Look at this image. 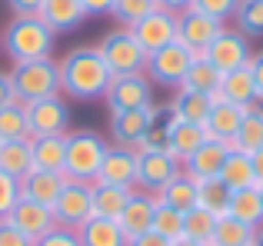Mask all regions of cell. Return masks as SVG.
Masks as SVG:
<instances>
[{"label": "cell", "instance_id": "6da1fadb", "mask_svg": "<svg viewBox=\"0 0 263 246\" xmlns=\"http://www.w3.org/2000/svg\"><path fill=\"white\" fill-rule=\"evenodd\" d=\"M57 67H60V93L73 100H100L114 80L107 60L100 57L97 47H73L57 60Z\"/></svg>", "mask_w": 263, "mask_h": 246}, {"label": "cell", "instance_id": "7a4b0ae2", "mask_svg": "<svg viewBox=\"0 0 263 246\" xmlns=\"http://www.w3.org/2000/svg\"><path fill=\"white\" fill-rule=\"evenodd\" d=\"M53 44H57V33L40 17H10L7 30L0 33V50H4L13 64L50 57Z\"/></svg>", "mask_w": 263, "mask_h": 246}, {"label": "cell", "instance_id": "3957f363", "mask_svg": "<svg viewBox=\"0 0 263 246\" xmlns=\"http://www.w3.org/2000/svg\"><path fill=\"white\" fill-rule=\"evenodd\" d=\"M7 73H10V84H13V97L20 104H33V100L57 97L60 93V67L53 57L13 64Z\"/></svg>", "mask_w": 263, "mask_h": 246}, {"label": "cell", "instance_id": "277c9868", "mask_svg": "<svg viewBox=\"0 0 263 246\" xmlns=\"http://www.w3.org/2000/svg\"><path fill=\"white\" fill-rule=\"evenodd\" d=\"M107 147L110 143L97 130H70L67 133V150H64V176L93 183L97 173H100Z\"/></svg>", "mask_w": 263, "mask_h": 246}, {"label": "cell", "instance_id": "5b68a950", "mask_svg": "<svg viewBox=\"0 0 263 246\" xmlns=\"http://www.w3.org/2000/svg\"><path fill=\"white\" fill-rule=\"evenodd\" d=\"M97 50L107 60L114 77L117 73H140L143 67H147V50L137 44L130 27H114V30H107L100 37V44H97Z\"/></svg>", "mask_w": 263, "mask_h": 246}, {"label": "cell", "instance_id": "8992f818", "mask_svg": "<svg viewBox=\"0 0 263 246\" xmlns=\"http://www.w3.org/2000/svg\"><path fill=\"white\" fill-rule=\"evenodd\" d=\"M53 223L64 230H80L93 216V183L90 180H64V190L53 200Z\"/></svg>", "mask_w": 263, "mask_h": 246}, {"label": "cell", "instance_id": "52a82bcc", "mask_svg": "<svg viewBox=\"0 0 263 246\" xmlns=\"http://www.w3.org/2000/svg\"><path fill=\"white\" fill-rule=\"evenodd\" d=\"M193 60H197V53H193L186 44L174 40V44L147 53V67H143V73L150 77V84L174 87V90H177V87L183 84V77H186V70H190Z\"/></svg>", "mask_w": 263, "mask_h": 246}, {"label": "cell", "instance_id": "ba28073f", "mask_svg": "<svg viewBox=\"0 0 263 246\" xmlns=\"http://www.w3.org/2000/svg\"><path fill=\"white\" fill-rule=\"evenodd\" d=\"M103 104H107L110 113L120 110H140V107L154 104V84H150L147 73H117L110 80L107 93H103Z\"/></svg>", "mask_w": 263, "mask_h": 246}, {"label": "cell", "instance_id": "9c48e42d", "mask_svg": "<svg viewBox=\"0 0 263 246\" xmlns=\"http://www.w3.org/2000/svg\"><path fill=\"white\" fill-rule=\"evenodd\" d=\"M200 57L210 60L220 73H227V70H237V67H247V64H250L253 47H250V37H243L237 27H223V30L217 33V40H213V44L206 47Z\"/></svg>", "mask_w": 263, "mask_h": 246}, {"label": "cell", "instance_id": "30bf717a", "mask_svg": "<svg viewBox=\"0 0 263 246\" xmlns=\"http://www.w3.org/2000/svg\"><path fill=\"white\" fill-rule=\"evenodd\" d=\"M27 123L30 136H64L70 133V104L64 97H44L27 104Z\"/></svg>", "mask_w": 263, "mask_h": 246}, {"label": "cell", "instance_id": "8fae6325", "mask_svg": "<svg viewBox=\"0 0 263 246\" xmlns=\"http://www.w3.org/2000/svg\"><path fill=\"white\" fill-rule=\"evenodd\" d=\"M183 170V163L177 156H170L167 150H154V153H137V190L143 193H160L170 180Z\"/></svg>", "mask_w": 263, "mask_h": 246}, {"label": "cell", "instance_id": "7c38bea8", "mask_svg": "<svg viewBox=\"0 0 263 246\" xmlns=\"http://www.w3.org/2000/svg\"><path fill=\"white\" fill-rule=\"evenodd\" d=\"M130 30H134L137 44H140L143 50L154 53V50H160V47H167V44H174V40H177V13L157 7V10H150L147 17L137 20Z\"/></svg>", "mask_w": 263, "mask_h": 246}, {"label": "cell", "instance_id": "4fadbf2b", "mask_svg": "<svg viewBox=\"0 0 263 246\" xmlns=\"http://www.w3.org/2000/svg\"><path fill=\"white\" fill-rule=\"evenodd\" d=\"M223 30V20H213V17H206V13H200V10H183V13H177V40L180 44H186L193 53H203L206 47L217 40V33Z\"/></svg>", "mask_w": 263, "mask_h": 246}, {"label": "cell", "instance_id": "5bb4252c", "mask_svg": "<svg viewBox=\"0 0 263 246\" xmlns=\"http://www.w3.org/2000/svg\"><path fill=\"white\" fill-rule=\"evenodd\" d=\"M93 183H117V187H134L137 183V150L134 147H107L100 163V173Z\"/></svg>", "mask_w": 263, "mask_h": 246}, {"label": "cell", "instance_id": "9a60e30c", "mask_svg": "<svg viewBox=\"0 0 263 246\" xmlns=\"http://www.w3.org/2000/svg\"><path fill=\"white\" fill-rule=\"evenodd\" d=\"M7 220H10L13 227L20 230V233H27L30 240H37V236L50 233V230L57 227V223H53V210H50V207H44V203L27 200V196H20V200L10 207Z\"/></svg>", "mask_w": 263, "mask_h": 246}, {"label": "cell", "instance_id": "2e32d148", "mask_svg": "<svg viewBox=\"0 0 263 246\" xmlns=\"http://www.w3.org/2000/svg\"><path fill=\"white\" fill-rule=\"evenodd\" d=\"M227 153H230V143L210 140V136H206V140L183 160V173H190L197 183L200 180H210V176H220V167H223Z\"/></svg>", "mask_w": 263, "mask_h": 246}, {"label": "cell", "instance_id": "e0dca14e", "mask_svg": "<svg viewBox=\"0 0 263 246\" xmlns=\"http://www.w3.org/2000/svg\"><path fill=\"white\" fill-rule=\"evenodd\" d=\"M150 120H154V104L140 107V110H120L110 113V136L117 147H137L140 136L147 133Z\"/></svg>", "mask_w": 263, "mask_h": 246}, {"label": "cell", "instance_id": "ac0fdd59", "mask_svg": "<svg viewBox=\"0 0 263 246\" xmlns=\"http://www.w3.org/2000/svg\"><path fill=\"white\" fill-rule=\"evenodd\" d=\"M243 113H247V107H237V104H230V100H220L217 93H213L210 113H206V120H203L206 136H210V140L230 143L233 133H237V127H240V120H243Z\"/></svg>", "mask_w": 263, "mask_h": 246}, {"label": "cell", "instance_id": "d6986e66", "mask_svg": "<svg viewBox=\"0 0 263 246\" xmlns=\"http://www.w3.org/2000/svg\"><path fill=\"white\" fill-rule=\"evenodd\" d=\"M154 207H157V193L134 190L130 203L123 207V213L117 216L120 230L127 233V240H134V236H140V233H147V230H150V223H154Z\"/></svg>", "mask_w": 263, "mask_h": 246}, {"label": "cell", "instance_id": "ffe728a7", "mask_svg": "<svg viewBox=\"0 0 263 246\" xmlns=\"http://www.w3.org/2000/svg\"><path fill=\"white\" fill-rule=\"evenodd\" d=\"M37 17L44 20L53 33H73L87 20V13H84V4H80V0H44Z\"/></svg>", "mask_w": 263, "mask_h": 246}, {"label": "cell", "instance_id": "44dd1931", "mask_svg": "<svg viewBox=\"0 0 263 246\" xmlns=\"http://www.w3.org/2000/svg\"><path fill=\"white\" fill-rule=\"evenodd\" d=\"M220 100H230L237 107H253L257 104V84H253V73L250 67H237V70H227L220 77V90H217Z\"/></svg>", "mask_w": 263, "mask_h": 246}, {"label": "cell", "instance_id": "7402d4cb", "mask_svg": "<svg viewBox=\"0 0 263 246\" xmlns=\"http://www.w3.org/2000/svg\"><path fill=\"white\" fill-rule=\"evenodd\" d=\"M64 173H47V170H30V173L20 180V196L33 203H44V207H53L57 193L64 190Z\"/></svg>", "mask_w": 263, "mask_h": 246}, {"label": "cell", "instance_id": "603a6c76", "mask_svg": "<svg viewBox=\"0 0 263 246\" xmlns=\"http://www.w3.org/2000/svg\"><path fill=\"white\" fill-rule=\"evenodd\" d=\"M230 150H240V153H250V156L263 150V104L247 107L243 120H240L237 133L230 140Z\"/></svg>", "mask_w": 263, "mask_h": 246}, {"label": "cell", "instance_id": "cb8c5ba5", "mask_svg": "<svg viewBox=\"0 0 263 246\" xmlns=\"http://www.w3.org/2000/svg\"><path fill=\"white\" fill-rule=\"evenodd\" d=\"M77 236L80 246H127V233L120 230V223L107 220V216H90L77 230Z\"/></svg>", "mask_w": 263, "mask_h": 246}, {"label": "cell", "instance_id": "d4e9b609", "mask_svg": "<svg viewBox=\"0 0 263 246\" xmlns=\"http://www.w3.org/2000/svg\"><path fill=\"white\" fill-rule=\"evenodd\" d=\"M64 150H67V133L64 136H30L33 170L64 173Z\"/></svg>", "mask_w": 263, "mask_h": 246}, {"label": "cell", "instance_id": "484cf974", "mask_svg": "<svg viewBox=\"0 0 263 246\" xmlns=\"http://www.w3.org/2000/svg\"><path fill=\"white\" fill-rule=\"evenodd\" d=\"M137 187H117V183H93V216H107L117 220L123 207L130 203Z\"/></svg>", "mask_w": 263, "mask_h": 246}, {"label": "cell", "instance_id": "4316f807", "mask_svg": "<svg viewBox=\"0 0 263 246\" xmlns=\"http://www.w3.org/2000/svg\"><path fill=\"white\" fill-rule=\"evenodd\" d=\"M174 110L167 104H154V120H150L147 133L140 136L137 143V153H154V150H167V140H170V127H174Z\"/></svg>", "mask_w": 263, "mask_h": 246}, {"label": "cell", "instance_id": "83f0119b", "mask_svg": "<svg viewBox=\"0 0 263 246\" xmlns=\"http://www.w3.org/2000/svg\"><path fill=\"white\" fill-rule=\"evenodd\" d=\"M0 170L13 180H24L33 170V153H30V140H7L0 143Z\"/></svg>", "mask_w": 263, "mask_h": 246}, {"label": "cell", "instance_id": "f1b7e54d", "mask_svg": "<svg viewBox=\"0 0 263 246\" xmlns=\"http://www.w3.org/2000/svg\"><path fill=\"white\" fill-rule=\"evenodd\" d=\"M203 140H206V130L200 127V123L174 120V127H170V140H167V153H170V156H177V160L183 163L186 156H190Z\"/></svg>", "mask_w": 263, "mask_h": 246}, {"label": "cell", "instance_id": "f546056e", "mask_svg": "<svg viewBox=\"0 0 263 246\" xmlns=\"http://www.w3.org/2000/svg\"><path fill=\"white\" fill-rule=\"evenodd\" d=\"M220 180L230 190H243V187H257V173H253V156L240 153V150H230L220 167Z\"/></svg>", "mask_w": 263, "mask_h": 246}, {"label": "cell", "instance_id": "4dcf8cb0", "mask_svg": "<svg viewBox=\"0 0 263 246\" xmlns=\"http://www.w3.org/2000/svg\"><path fill=\"white\" fill-rule=\"evenodd\" d=\"M227 213L233 220L247 223V227H260L263 223V200H260V187H243L230 193V210Z\"/></svg>", "mask_w": 263, "mask_h": 246}, {"label": "cell", "instance_id": "1f68e13d", "mask_svg": "<svg viewBox=\"0 0 263 246\" xmlns=\"http://www.w3.org/2000/svg\"><path fill=\"white\" fill-rule=\"evenodd\" d=\"M220 77H223V73H220L210 60H203L197 53V60L190 64V70H186L183 84H180L177 90H190V93H206V97H213V93L220 90Z\"/></svg>", "mask_w": 263, "mask_h": 246}, {"label": "cell", "instance_id": "d6a6232c", "mask_svg": "<svg viewBox=\"0 0 263 246\" xmlns=\"http://www.w3.org/2000/svg\"><path fill=\"white\" fill-rule=\"evenodd\" d=\"M210 104H213V97H206V93H190V90H177L174 97H170V110H174V117L177 120H183V123H200L203 127V120H206V113H210Z\"/></svg>", "mask_w": 263, "mask_h": 246}, {"label": "cell", "instance_id": "836d02e7", "mask_svg": "<svg viewBox=\"0 0 263 246\" xmlns=\"http://www.w3.org/2000/svg\"><path fill=\"white\" fill-rule=\"evenodd\" d=\"M157 200L167 203V207H174V210H180V213H186V210L197 207V180H193L190 173H183V170H180L174 180H170L167 187L157 193Z\"/></svg>", "mask_w": 263, "mask_h": 246}, {"label": "cell", "instance_id": "e575fe53", "mask_svg": "<svg viewBox=\"0 0 263 246\" xmlns=\"http://www.w3.org/2000/svg\"><path fill=\"white\" fill-rule=\"evenodd\" d=\"M253 230L257 227H247V223L233 220L230 213H223L213 223V233H210V240H206V246H250Z\"/></svg>", "mask_w": 263, "mask_h": 246}, {"label": "cell", "instance_id": "d590c367", "mask_svg": "<svg viewBox=\"0 0 263 246\" xmlns=\"http://www.w3.org/2000/svg\"><path fill=\"white\" fill-rule=\"evenodd\" d=\"M230 193L233 190L227 187L220 176L200 180L197 183V207H203L206 213H213V216H223L227 210H230Z\"/></svg>", "mask_w": 263, "mask_h": 246}, {"label": "cell", "instance_id": "8d00e7d4", "mask_svg": "<svg viewBox=\"0 0 263 246\" xmlns=\"http://www.w3.org/2000/svg\"><path fill=\"white\" fill-rule=\"evenodd\" d=\"M7 140H30V123H27V104L10 100L0 107V143Z\"/></svg>", "mask_w": 263, "mask_h": 246}, {"label": "cell", "instance_id": "74e56055", "mask_svg": "<svg viewBox=\"0 0 263 246\" xmlns=\"http://www.w3.org/2000/svg\"><path fill=\"white\" fill-rule=\"evenodd\" d=\"M233 24L243 37H263V0H237Z\"/></svg>", "mask_w": 263, "mask_h": 246}, {"label": "cell", "instance_id": "f35d334b", "mask_svg": "<svg viewBox=\"0 0 263 246\" xmlns=\"http://www.w3.org/2000/svg\"><path fill=\"white\" fill-rule=\"evenodd\" d=\"M150 230H154V233H160V236H167V240H177V236H183V213L157 200V207H154V223H150Z\"/></svg>", "mask_w": 263, "mask_h": 246}, {"label": "cell", "instance_id": "ab89813d", "mask_svg": "<svg viewBox=\"0 0 263 246\" xmlns=\"http://www.w3.org/2000/svg\"><path fill=\"white\" fill-rule=\"evenodd\" d=\"M213 223H217L213 213H206L203 207H193V210L183 213V236H190V240H197V243H206L210 233H213Z\"/></svg>", "mask_w": 263, "mask_h": 246}, {"label": "cell", "instance_id": "60d3db41", "mask_svg": "<svg viewBox=\"0 0 263 246\" xmlns=\"http://www.w3.org/2000/svg\"><path fill=\"white\" fill-rule=\"evenodd\" d=\"M150 10H157V0H114V10L110 17L120 27H134L140 17H147Z\"/></svg>", "mask_w": 263, "mask_h": 246}, {"label": "cell", "instance_id": "b9f144b4", "mask_svg": "<svg viewBox=\"0 0 263 246\" xmlns=\"http://www.w3.org/2000/svg\"><path fill=\"white\" fill-rule=\"evenodd\" d=\"M193 10L206 13L213 20H230L237 10V0H193Z\"/></svg>", "mask_w": 263, "mask_h": 246}, {"label": "cell", "instance_id": "7bdbcfd3", "mask_svg": "<svg viewBox=\"0 0 263 246\" xmlns=\"http://www.w3.org/2000/svg\"><path fill=\"white\" fill-rule=\"evenodd\" d=\"M17 200H20V180H13V176H7L0 170V220L10 213V207Z\"/></svg>", "mask_w": 263, "mask_h": 246}, {"label": "cell", "instance_id": "ee69618b", "mask_svg": "<svg viewBox=\"0 0 263 246\" xmlns=\"http://www.w3.org/2000/svg\"><path fill=\"white\" fill-rule=\"evenodd\" d=\"M33 246H80V236H77V230L53 227L50 233L37 236V240H33Z\"/></svg>", "mask_w": 263, "mask_h": 246}, {"label": "cell", "instance_id": "f6af8a7d", "mask_svg": "<svg viewBox=\"0 0 263 246\" xmlns=\"http://www.w3.org/2000/svg\"><path fill=\"white\" fill-rule=\"evenodd\" d=\"M0 246H33V240L27 233H20V230L4 216V220H0Z\"/></svg>", "mask_w": 263, "mask_h": 246}, {"label": "cell", "instance_id": "bcb514c9", "mask_svg": "<svg viewBox=\"0 0 263 246\" xmlns=\"http://www.w3.org/2000/svg\"><path fill=\"white\" fill-rule=\"evenodd\" d=\"M40 4H44V0H7V10H10L13 17H37Z\"/></svg>", "mask_w": 263, "mask_h": 246}, {"label": "cell", "instance_id": "7dc6e473", "mask_svg": "<svg viewBox=\"0 0 263 246\" xmlns=\"http://www.w3.org/2000/svg\"><path fill=\"white\" fill-rule=\"evenodd\" d=\"M174 240H167V236H160V233H154V230H147V233H140V236H134V240H127V246H170Z\"/></svg>", "mask_w": 263, "mask_h": 246}, {"label": "cell", "instance_id": "c3c4849f", "mask_svg": "<svg viewBox=\"0 0 263 246\" xmlns=\"http://www.w3.org/2000/svg\"><path fill=\"white\" fill-rule=\"evenodd\" d=\"M80 4H84L87 17H107L114 10V0H80Z\"/></svg>", "mask_w": 263, "mask_h": 246}, {"label": "cell", "instance_id": "681fc988", "mask_svg": "<svg viewBox=\"0 0 263 246\" xmlns=\"http://www.w3.org/2000/svg\"><path fill=\"white\" fill-rule=\"evenodd\" d=\"M247 67H250V73H253V84H257V97H260V104H263V50H260V53H253Z\"/></svg>", "mask_w": 263, "mask_h": 246}, {"label": "cell", "instance_id": "f907efd6", "mask_svg": "<svg viewBox=\"0 0 263 246\" xmlns=\"http://www.w3.org/2000/svg\"><path fill=\"white\" fill-rule=\"evenodd\" d=\"M10 100H17L13 97V84H10V73L7 70H0V107H7Z\"/></svg>", "mask_w": 263, "mask_h": 246}, {"label": "cell", "instance_id": "816d5d0a", "mask_svg": "<svg viewBox=\"0 0 263 246\" xmlns=\"http://www.w3.org/2000/svg\"><path fill=\"white\" fill-rule=\"evenodd\" d=\"M157 7H163V10H170V13H183V10L193 7V0H157Z\"/></svg>", "mask_w": 263, "mask_h": 246}, {"label": "cell", "instance_id": "f5cc1de1", "mask_svg": "<svg viewBox=\"0 0 263 246\" xmlns=\"http://www.w3.org/2000/svg\"><path fill=\"white\" fill-rule=\"evenodd\" d=\"M253 173H257V183H263V150L253 153Z\"/></svg>", "mask_w": 263, "mask_h": 246}, {"label": "cell", "instance_id": "db71d44e", "mask_svg": "<svg viewBox=\"0 0 263 246\" xmlns=\"http://www.w3.org/2000/svg\"><path fill=\"white\" fill-rule=\"evenodd\" d=\"M170 246H206V243H197V240H190V236H177Z\"/></svg>", "mask_w": 263, "mask_h": 246}, {"label": "cell", "instance_id": "11a10c76", "mask_svg": "<svg viewBox=\"0 0 263 246\" xmlns=\"http://www.w3.org/2000/svg\"><path fill=\"white\" fill-rule=\"evenodd\" d=\"M250 246H263V223L253 230V243H250Z\"/></svg>", "mask_w": 263, "mask_h": 246}, {"label": "cell", "instance_id": "9f6ffc18", "mask_svg": "<svg viewBox=\"0 0 263 246\" xmlns=\"http://www.w3.org/2000/svg\"><path fill=\"white\" fill-rule=\"evenodd\" d=\"M257 187H260V200H263V183H257Z\"/></svg>", "mask_w": 263, "mask_h": 246}]
</instances>
